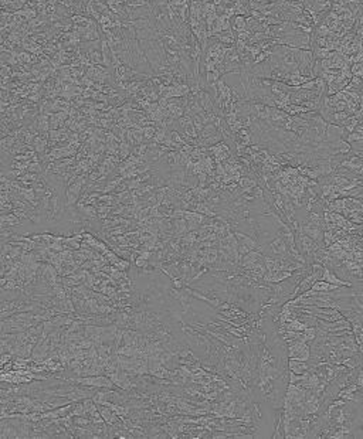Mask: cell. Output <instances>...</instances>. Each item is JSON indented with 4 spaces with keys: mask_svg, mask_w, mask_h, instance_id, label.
<instances>
[{
    "mask_svg": "<svg viewBox=\"0 0 363 439\" xmlns=\"http://www.w3.org/2000/svg\"><path fill=\"white\" fill-rule=\"evenodd\" d=\"M290 366H291V370L295 373V374H301V373H304L305 370L308 369V366L305 364V363H297V360L295 359H292L291 361H290Z\"/></svg>",
    "mask_w": 363,
    "mask_h": 439,
    "instance_id": "1",
    "label": "cell"
}]
</instances>
